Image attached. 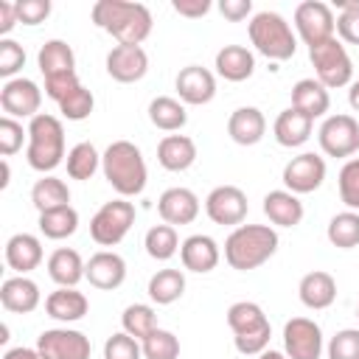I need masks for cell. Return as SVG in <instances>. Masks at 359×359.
<instances>
[{"label": "cell", "mask_w": 359, "mask_h": 359, "mask_svg": "<svg viewBox=\"0 0 359 359\" xmlns=\"http://www.w3.org/2000/svg\"><path fill=\"white\" fill-rule=\"evenodd\" d=\"M93 22L115 36L118 45H140L151 34V11L129 0H98L93 6Z\"/></svg>", "instance_id": "obj_1"}, {"label": "cell", "mask_w": 359, "mask_h": 359, "mask_svg": "<svg viewBox=\"0 0 359 359\" xmlns=\"http://www.w3.org/2000/svg\"><path fill=\"white\" fill-rule=\"evenodd\" d=\"M101 171L121 196H137L146 188L149 177L140 149L129 140H115L107 146V151L101 154Z\"/></svg>", "instance_id": "obj_2"}, {"label": "cell", "mask_w": 359, "mask_h": 359, "mask_svg": "<svg viewBox=\"0 0 359 359\" xmlns=\"http://www.w3.org/2000/svg\"><path fill=\"white\" fill-rule=\"evenodd\" d=\"M278 250V233L269 224H238L224 241V261L238 269H255Z\"/></svg>", "instance_id": "obj_3"}, {"label": "cell", "mask_w": 359, "mask_h": 359, "mask_svg": "<svg viewBox=\"0 0 359 359\" xmlns=\"http://www.w3.org/2000/svg\"><path fill=\"white\" fill-rule=\"evenodd\" d=\"M28 165L34 171H53L65 157V129L56 115L39 112L28 123Z\"/></svg>", "instance_id": "obj_4"}, {"label": "cell", "mask_w": 359, "mask_h": 359, "mask_svg": "<svg viewBox=\"0 0 359 359\" xmlns=\"http://www.w3.org/2000/svg\"><path fill=\"white\" fill-rule=\"evenodd\" d=\"M250 42L272 62H286L297 50V39L278 11H258L250 20Z\"/></svg>", "instance_id": "obj_5"}, {"label": "cell", "mask_w": 359, "mask_h": 359, "mask_svg": "<svg viewBox=\"0 0 359 359\" xmlns=\"http://www.w3.org/2000/svg\"><path fill=\"white\" fill-rule=\"evenodd\" d=\"M309 59H311V65H314L317 81H320L325 90L351 84V79H353V65H351V56H348L345 45H342L337 36L311 45V48H309Z\"/></svg>", "instance_id": "obj_6"}, {"label": "cell", "mask_w": 359, "mask_h": 359, "mask_svg": "<svg viewBox=\"0 0 359 359\" xmlns=\"http://www.w3.org/2000/svg\"><path fill=\"white\" fill-rule=\"evenodd\" d=\"M132 224H135V205L126 199H112L104 202L90 219V236L101 247H115L123 241Z\"/></svg>", "instance_id": "obj_7"}, {"label": "cell", "mask_w": 359, "mask_h": 359, "mask_svg": "<svg viewBox=\"0 0 359 359\" xmlns=\"http://www.w3.org/2000/svg\"><path fill=\"white\" fill-rule=\"evenodd\" d=\"M294 28L300 34V39L311 48L317 42H325L334 36V28H337V20H334V11L320 3V0H306L294 8Z\"/></svg>", "instance_id": "obj_8"}, {"label": "cell", "mask_w": 359, "mask_h": 359, "mask_svg": "<svg viewBox=\"0 0 359 359\" xmlns=\"http://www.w3.org/2000/svg\"><path fill=\"white\" fill-rule=\"evenodd\" d=\"M317 140L328 157H351L359 149V123L351 115H331L323 121Z\"/></svg>", "instance_id": "obj_9"}, {"label": "cell", "mask_w": 359, "mask_h": 359, "mask_svg": "<svg viewBox=\"0 0 359 359\" xmlns=\"http://www.w3.org/2000/svg\"><path fill=\"white\" fill-rule=\"evenodd\" d=\"M283 348L289 359H320L323 331L309 317H292L283 325Z\"/></svg>", "instance_id": "obj_10"}, {"label": "cell", "mask_w": 359, "mask_h": 359, "mask_svg": "<svg viewBox=\"0 0 359 359\" xmlns=\"http://www.w3.org/2000/svg\"><path fill=\"white\" fill-rule=\"evenodd\" d=\"M323 180H325V160L314 151H303L283 165V185L294 196L317 191L323 185Z\"/></svg>", "instance_id": "obj_11"}, {"label": "cell", "mask_w": 359, "mask_h": 359, "mask_svg": "<svg viewBox=\"0 0 359 359\" xmlns=\"http://www.w3.org/2000/svg\"><path fill=\"white\" fill-rule=\"evenodd\" d=\"M36 348L48 359H90V353H93L90 337H84L81 331H73V328L42 331L36 339Z\"/></svg>", "instance_id": "obj_12"}, {"label": "cell", "mask_w": 359, "mask_h": 359, "mask_svg": "<svg viewBox=\"0 0 359 359\" xmlns=\"http://www.w3.org/2000/svg\"><path fill=\"white\" fill-rule=\"evenodd\" d=\"M42 90L31 79H8L0 90V107L8 118H36Z\"/></svg>", "instance_id": "obj_13"}, {"label": "cell", "mask_w": 359, "mask_h": 359, "mask_svg": "<svg viewBox=\"0 0 359 359\" xmlns=\"http://www.w3.org/2000/svg\"><path fill=\"white\" fill-rule=\"evenodd\" d=\"M205 213L213 224H241L247 219V196L236 185H219L208 194Z\"/></svg>", "instance_id": "obj_14"}, {"label": "cell", "mask_w": 359, "mask_h": 359, "mask_svg": "<svg viewBox=\"0 0 359 359\" xmlns=\"http://www.w3.org/2000/svg\"><path fill=\"white\" fill-rule=\"evenodd\" d=\"M146 70H149V56L140 45H115L107 53V73L121 84L140 81Z\"/></svg>", "instance_id": "obj_15"}, {"label": "cell", "mask_w": 359, "mask_h": 359, "mask_svg": "<svg viewBox=\"0 0 359 359\" xmlns=\"http://www.w3.org/2000/svg\"><path fill=\"white\" fill-rule=\"evenodd\" d=\"M84 278L90 280V286L112 292V289H118L126 280V261L118 252H112V250H101V252H95L87 261Z\"/></svg>", "instance_id": "obj_16"}, {"label": "cell", "mask_w": 359, "mask_h": 359, "mask_svg": "<svg viewBox=\"0 0 359 359\" xmlns=\"http://www.w3.org/2000/svg\"><path fill=\"white\" fill-rule=\"evenodd\" d=\"M157 213L165 224H191L199 216V199L191 188H168L157 199Z\"/></svg>", "instance_id": "obj_17"}, {"label": "cell", "mask_w": 359, "mask_h": 359, "mask_svg": "<svg viewBox=\"0 0 359 359\" xmlns=\"http://www.w3.org/2000/svg\"><path fill=\"white\" fill-rule=\"evenodd\" d=\"M177 93L185 104H208L213 95H216V79L208 67H199V65H188L177 73Z\"/></svg>", "instance_id": "obj_18"}, {"label": "cell", "mask_w": 359, "mask_h": 359, "mask_svg": "<svg viewBox=\"0 0 359 359\" xmlns=\"http://www.w3.org/2000/svg\"><path fill=\"white\" fill-rule=\"evenodd\" d=\"M180 258H182V266L188 272L205 275V272L216 269V264H219V244L210 236H202V233L188 236L180 244Z\"/></svg>", "instance_id": "obj_19"}, {"label": "cell", "mask_w": 359, "mask_h": 359, "mask_svg": "<svg viewBox=\"0 0 359 359\" xmlns=\"http://www.w3.org/2000/svg\"><path fill=\"white\" fill-rule=\"evenodd\" d=\"M0 303H3L6 311L28 314V311H34L39 306V286L25 275L6 278L3 286H0Z\"/></svg>", "instance_id": "obj_20"}, {"label": "cell", "mask_w": 359, "mask_h": 359, "mask_svg": "<svg viewBox=\"0 0 359 359\" xmlns=\"http://www.w3.org/2000/svg\"><path fill=\"white\" fill-rule=\"evenodd\" d=\"M297 294H300V303L306 309H328L334 300H337V280L323 272V269H314L309 275L300 278V286H297Z\"/></svg>", "instance_id": "obj_21"}, {"label": "cell", "mask_w": 359, "mask_h": 359, "mask_svg": "<svg viewBox=\"0 0 359 359\" xmlns=\"http://www.w3.org/2000/svg\"><path fill=\"white\" fill-rule=\"evenodd\" d=\"M6 264L14 272H20V275L36 269L42 264V244H39V238L31 236V233H14L6 241Z\"/></svg>", "instance_id": "obj_22"}, {"label": "cell", "mask_w": 359, "mask_h": 359, "mask_svg": "<svg viewBox=\"0 0 359 359\" xmlns=\"http://www.w3.org/2000/svg\"><path fill=\"white\" fill-rule=\"evenodd\" d=\"M266 132L264 112L258 107H238L227 121V135L238 146H255Z\"/></svg>", "instance_id": "obj_23"}, {"label": "cell", "mask_w": 359, "mask_h": 359, "mask_svg": "<svg viewBox=\"0 0 359 359\" xmlns=\"http://www.w3.org/2000/svg\"><path fill=\"white\" fill-rule=\"evenodd\" d=\"M196 160V143L188 135H165L157 143V163L165 171H185Z\"/></svg>", "instance_id": "obj_24"}, {"label": "cell", "mask_w": 359, "mask_h": 359, "mask_svg": "<svg viewBox=\"0 0 359 359\" xmlns=\"http://www.w3.org/2000/svg\"><path fill=\"white\" fill-rule=\"evenodd\" d=\"M311 126H314V121H311L309 115H303L300 109L289 107V109H283V112L275 118L272 132H275V140H278L280 146L294 149V146H303V143L311 137Z\"/></svg>", "instance_id": "obj_25"}, {"label": "cell", "mask_w": 359, "mask_h": 359, "mask_svg": "<svg viewBox=\"0 0 359 359\" xmlns=\"http://www.w3.org/2000/svg\"><path fill=\"white\" fill-rule=\"evenodd\" d=\"M84 269H87V264L70 247H59L48 258V275H50V280L59 283V286H65V289H76V283L84 278Z\"/></svg>", "instance_id": "obj_26"}, {"label": "cell", "mask_w": 359, "mask_h": 359, "mask_svg": "<svg viewBox=\"0 0 359 359\" xmlns=\"http://www.w3.org/2000/svg\"><path fill=\"white\" fill-rule=\"evenodd\" d=\"M36 65L45 79L76 73V53L65 39H48L36 53Z\"/></svg>", "instance_id": "obj_27"}, {"label": "cell", "mask_w": 359, "mask_h": 359, "mask_svg": "<svg viewBox=\"0 0 359 359\" xmlns=\"http://www.w3.org/2000/svg\"><path fill=\"white\" fill-rule=\"evenodd\" d=\"M255 70V56L244 45H224L216 53V73L224 81H247Z\"/></svg>", "instance_id": "obj_28"}, {"label": "cell", "mask_w": 359, "mask_h": 359, "mask_svg": "<svg viewBox=\"0 0 359 359\" xmlns=\"http://www.w3.org/2000/svg\"><path fill=\"white\" fill-rule=\"evenodd\" d=\"M292 107L300 109L303 115H309L314 121V118H320V115L328 112L331 98H328V90L317 79H300L292 87Z\"/></svg>", "instance_id": "obj_29"}, {"label": "cell", "mask_w": 359, "mask_h": 359, "mask_svg": "<svg viewBox=\"0 0 359 359\" xmlns=\"http://www.w3.org/2000/svg\"><path fill=\"white\" fill-rule=\"evenodd\" d=\"M264 213L278 227H294L303 219V202L292 191H269L264 196Z\"/></svg>", "instance_id": "obj_30"}, {"label": "cell", "mask_w": 359, "mask_h": 359, "mask_svg": "<svg viewBox=\"0 0 359 359\" xmlns=\"http://www.w3.org/2000/svg\"><path fill=\"white\" fill-rule=\"evenodd\" d=\"M45 311H48V317H53L59 323H76L87 314V297L76 289L59 286L56 292H50L45 297Z\"/></svg>", "instance_id": "obj_31"}, {"label": "cell", "mask_w": 359, "mask_h": 359, "mask_svg": "<svg viewBox=\"0 0 359 359\" xmlns=\"http://www.w3.org/2000/svg\"><path fill=\"white\" fill-rule=\"evenodd\" d=\"M227 325L233 331V337H244V334H255L269 328V320L264 314V309L252 300H238L227 309Z\"/></svg>", "instance_id": "obj_32"}, {"label": "cell", "mask_w": 359, "mask_h": 359, "mask_svg": "<svg viewBox=\"0 0 359 359\" xmlns=\"http://www.w3.org/2000/svg\"><path fill=\"white\" fill-rule=\"evenodd\" d=\"M31 202H34V208L39 210V213H45V210H53V208H65V205H70V188L59 180V177H42V180H36L34 182V188H31Z\"/></svg>", "instance_id": "obj_33"}, {"label": "cell", "mask_w": 359, "mask_h": 359, "mask_svg": "<svg viewBox=\"0 0 359 359\" xmlns=\"http://www.w3.org/2000/svg\"><path fill=\"white\" fill-rule=\"evenodd\" d=\"M149 121H151L157 129H163V132H177V129L185 126L188 112H185V107H182L177 98H171V95H157V98L149 104Z\"/></svg>", "instance_id": "obj_34"}, {"label": "cell", "mask_w": 359, "mask_h": 359, "mask_svg": "<svg viewBox=\"0 0 359 359\" xmlns=\"http://www.w3.org/2000/svg\"><path fill=\"white\" fill-rule=\"evenodd\" d=\"M185 292V275L180 269H157L149 278V297L157 306H168L174 300H180Z\"/></svg>", "instance_id": "obj_35"}, {"label": "cell", "mask_w": 359, "mask_h": 359, "mask_svg": "<svg viewBox=\"0 0 359 359\" xmlns=\"http://www.w3.org/2000/svg\"><path fill=\"white\" fill-rule=\"evenodd\" d=\"M39 230H42L45 238H53V241H62V238L73 236L79 230V213H76V208L65 205V208H53V210L39 213Z\"/></svg>", "instance_id": "obj_36"}, {"label": "cell", "mask_w": 359, "mask_h": 359, "mask_svg": "<svg viewBox=\"0 0 359 359\" xmlns=\"http://www.w3.org/2000/svg\"><path fill=\"white\" fill-rule=\"evenodd\" d=\"M328 241L339 250H353L359 244V213L353 210H342L337 213L331 222H328V230H325Z\"/></svg>", "instance_id": "obj_37"}, {"label": "cell", "mask_w": 359, "mask_h": 359, "mask_svg": "<svg viewBox=\"0 0 359 359\" xmlns=\"http://www.w3.org/2000/svg\"><path fill=\"white\" fill-rule=\"evenodd\" d=\"M121 325H123V331H126L129 337H135V339L143 342V339L157 328V314H154V309L146 306V303H132V306L123 309Z\"/></svg>", "instance_id": "obj_38"}, {"label": "cell", "mask_w": 359, "mask_h": 359, "mask_svg": "<svg viewBox=\"0 0 359 359\" xmlns=\"http://www.w3.org/2000/svg\"><path fill=\"white\" fill-rule=\"evenodd\" d=\"M101 165V157L95 151L93 143H76L70 151H67V174L73 180H90Z\"/></svg>", "instance_id": "obj_39"}, {"label": "cell", "mask_w": 359, "mask_h": 359, "mask_svg": "<svg viewBox=\"0 0 359 359\" xmlns=\"http://www.w3.org/2000/svg\"><path fill=\"white\" fill-rule=\"evenodd\" d=\"M143 247H146V252H149L154 261H168V258L180 250L177 230H174L171 224H154V227L146 233Z\"/></svg>", "instance_id": "obj_40"}, {"label": "cell", "mask_w": 359, "mask_h": 359, "mask_svg": "<svg viewBox=\"0 0 359 359\" xmlns=\"http://www.w3.org/2000/svg\"><path fill=\"white\" fill-rule=\"evenodd\" d=\"M140 345H143L146 359H177L180 356V339L165 328H154Z\"/></svg>", "instance_id": "obj_41"}, {"label": "cell", "mask_w": 359, "mask_h": 359, "mask_svg": "<svg viewBox=\"0 0 359 359\" xmlns=\"http://www.w3.org/2000/svg\"><path fill=\"white\" fill-rule=\"evenodd\" d=\"M93 107H95V98H93V93H90L84 84H79L76 90H70V93L59 101V112H62L67 121H84V118H90Z\"/></svg>", "instance_id": "obj_42"}, {"label": "cell", "mask_w": 359, "mask_h": 359, "mask_svg": "<svg viewBox=\"0 0 359 359\" xmlns=\"http://www.w3.org/2000/svg\"><path fill=\"white\" fill-rule=\"evenodd\" d=\"M140 356H143L140 339L129 337L126 331H118L104 342V359H140Z\"/></svg>", "instance_id": "obj_43"}, {"label": "cell", "mask_w": 359, "mask_h": 359, "mask_svg": "<svg viewBox=\"0 0 359 359\" xmlns=\"http://www.w3.org/2000/svg\"><path fill=\"white\" fill-rule=\"evenodd\" d=\"M339 199L351 210H359V157L348 160L339 168Z\"/></svg>", "instance_id": "obj_44"}, {"label": "cell", "mask_w": 359, "mask_h": 359, "mask_svg": "<svg viewBox=\"0 0 359 359\" xmlns=\"http://www.w3.org/2000/svg\"><path fill=\"white\" fill-rule=\"evenodd\" d=\"M328 359H359V328H342L328 342Z\"/></svg>", "instance_id": "obj_45"}, {"label": "cell", "mask_w": 359, "mask_h": 359, "mask_svg": "<svg viewBox=\"0 0 359 359\" xmlns=\"http://www.w3.org/2000/svg\"><path fill=\"white\" fill-rule=\"evenodd\" d=\"M28 135V129H22V123L17 118H8L3 115L0 118V154L3 157H11L22 149V137Z\"/></svg>", "instance_id": "obj_46"}, {"label": "cell", "mask_w": 359, "mask_h": 359, "mask_svg": "<svg viewBox=\"0 0 359 359\" xmlns=\"http://www.w3.org/2000/svg\"><path fill=\"white\" fill-rule=\"evenodd\" d=\"M342 14L337 17V34L348 45H359V3H339Z\"/></svg>", "instance_id": "obj_47"}, {"label": "cell", "mask_w": 359, "mask_h": 359, "mask_svg": "<svg viewBox=\"0 0 359 359\" xmlns=\"http://www.w3.org/2000/svg\"><path fill=\"white\" fill-rule=\"evenodd\" d=\"M25 65V50L14 39H0V76L11 79Z\"/></svg>", "instance_id": "obj_48"}, {"label": "cell", "mask_w": 359, "mask_h": 359, "mask_svg": "<svg viewBox=\"0 0 359 359\" xmlns=\"http://www.w3.org/2000/svg\"><path fill=\"white\" fill-rule=\"evenodd\" d=\"M14 6H17V20L22 25H39L50 14V3L48 0H17Z\"/></svg>", "instance_id": "obj_49"}, {"label": "cell", "mask_w": 359, "mask_h": 359, "mask_svg": "<svg viewBox=\"0 0 359 359\" xmlns=\"http://www.w3.org/2000/svg\"><path fill=\"white\" fill-rule=\"evenodd\" d=\"M81 81H79V76L76 73H65V76H53V79H45V95L48 98H53L56 104L70 93V90H76Z\"/></svg>", "instance_id": "obj_50"}, {"label": "cell", "mask_w": 359, "mask_h": 359, "mask_svg": "<svg viewBox=\"0 0 359 359\" xmlns=\"http://www.w3.org/2000/svg\"><path fill=\"white\" fill-rule=\"evenodd\" d=\"M171 6H174V11H177V14L191 17V20L205 17V14L210 11V0H174Z\"/></svg>", "instance_id": "obj_51"}, {"label": "cell", "mask_w": 359, "mask_h": 359, "mask_svg": "<svg viewBox=\"0 0 359 359\" xmlns=\"http://www.w3.org/2000/svg\"><path fill=\"white\" fill-rule=\"evenodd\" d=\"M219 11H222L227 20L238 22V20H244V17L252 11V3H250V0H222V3H219Z\"/></svg>", "instance_id": "obj_52"}, {"label": "cell", "mask_w": 359, "mask_h": 359, "mask_svg": "<svg viewBox=\"0 0 359 359\" xmlns=\"http://www.w3.org/2000/svg\"><path fill=\"white\" fill-rule=\"evenodd\" d=\"M17 22H20L17 20V6L8 3V0H0V34L6 36Z\"/></svg>", "instance_id": "obj_53"}, {"label": "cell", "mask_w": 359, "mask_h": 359, "mask_svg": "<svg viewBox=\"0 0 359 359\" xmlns=\"http://www.w3.org/2000/svg\"><path fill=\"white\" fill-rule=\"evenodd\" d=\"M3 359H48L39 348H11L3 353Z\"/></svg>", "instance_id": "obj_54"}, {"label": "cell", "mask_w": 359, "mask_h": 359, "mask_svg": "<svg viewBox=\"0 0 359 359\" xmlns=\"http://www.w3.org/2000/svg\"><path fill=\"white\" fill-rule=\"evenodd\" d=\"M348 104L359 112V79H356V81L351 84V90H348Z\"/></svg>", "instance_id": "obj_55"}, {"label": "cell", "mask_w": 359, "mask_h": 359, "mask_svg": "<svg viewBox=\"0 0 359 359\" xmlns=\"http://www.w3.org/2000/svg\"><path fill=\"white\" fill-rule=\"evenodd\" d=\"M258 359H289V356L280 353V351H269V348H266L264 353H258Z\"/></svg>", "instance_id": "obj_56"}, {"label": "cell", "mask_w": 359, "mask_h": 359, "mask_svg": "<svg viewBox=\"0 0 359 359\" xmlns=\"http://www.w3.org/2000/svg\"><path fill=\"white\" fill-rule=\"evenodd\" d=\"M8 174H11V171H8V160H3V180H0V185H3V188L8 185Z\"/></svg>", "instance_id": "obj_57"}, {"label": "cell", "mask_w": 359, "mask_h": 359, "mask_svg": "<svg viewBox=\"0 0 359 359\" xmlns=\"http://www.w3.org/2000/svg\"><path fill=\"white\" fill-rule=\"evenodd\" d=\"M356 317H359V309H356Z\"/></svg>", "instance_id": "obj_58"}]
</instances>
